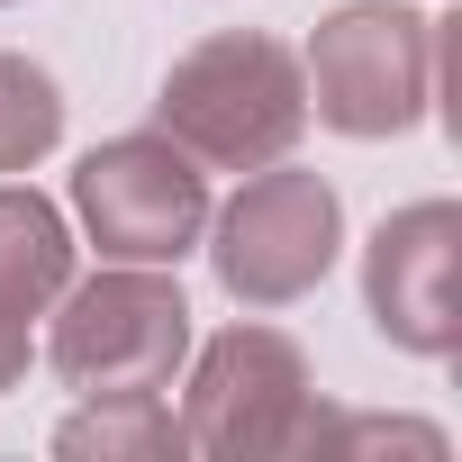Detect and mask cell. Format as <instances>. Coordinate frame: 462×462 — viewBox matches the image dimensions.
Instances as JSON below:
<instances>
[{
  "instance_id": "6da1fadb",
  "label": "cell",
  "mask_w": 462,
  "mask_h": 462,
  "mask_svg": "<svg viewBox=\"0 0 462 462\" xmlns=\"http://www.w3.org/2000/svg\"><path fill=\"white\" fill-rule=\"evenodd\" d=\"M82 199H91V226H100L109 254H181V236L199 226V181L154 136H127V145L91 154Z\"/></svg>"
},
{
  "instance_id": "7a4b0ae2",
  "label": "cell",
  "mask_w": 462,
  "mask_h": 462,
  "mask_svg": "<svg viewBox=\"0 0 462 462\" xmlns=\"http://www.w3.org/2000/svg\"><path fill=\"white\" fill-rule=\"evenodd\" d=\"M327 118L336 127H399L417 109V73H426V37L399 10H345L327 28Z\"/></svg>"
},
{
  "instance_id": "3957f363",
  "label": "cell",
  "mask_w": 462,
  "mask_h": 462,
  "mask_svg": "<svg viewBox=\"0 0 462 462\" xmlns=\"http://www.w3.org/2000/svg\"><path fill=\"white\" fill-rule=\"evenodd\" d=\"M336 245V199L318 181H263L226 217V282L254 300H291Z\"/></svg>"
},
{
  "instance_id": "277c9868",
  "label": "cell",
  "mask_w": 462,
  "mask_h": 462,
  "mask_svg": "<svg viewBox=\"0 0 462 462\" xmlns=\"http://www.w3.org/2000/svg\"><path fill=\"white\" fill-rule=\"evenodd\" d=\"M91 309H100L109 327H91V318L64 327V363H73V381H118V363H127L136 345H145L154 363L181 345V300L154 291V282H109Z\"/></svg>"
},
{
  "instance_id": "5b68a950",
  "label": "cell",
  "mask_w": 462,
  "mask_h": 462,
  "mask_svg": "<svg viewBox=\"0 0 462 462\" xmlns=\"http://www.w3.org/2000/svg\"><path fill=\"white\" fill-rule=\"evenodd\" d=\"M46 136H55V91H46V73H28V64H0V163L37 154Z\"/></svg>"
}]
</instances>
